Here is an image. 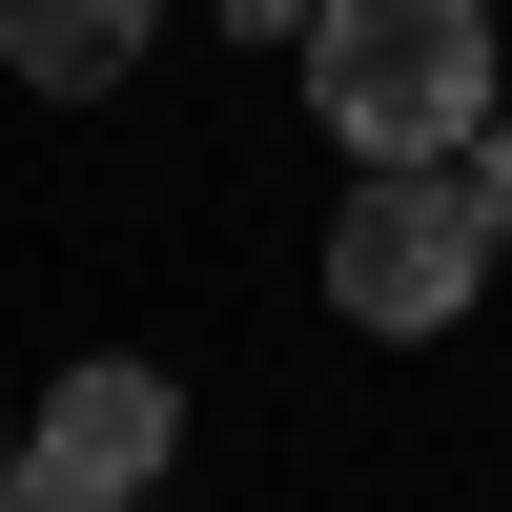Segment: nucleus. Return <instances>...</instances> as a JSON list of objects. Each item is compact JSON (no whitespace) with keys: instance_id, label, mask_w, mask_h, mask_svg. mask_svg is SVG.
<instances>
[{"instance_id":"nucleus-1","label":"nucleus","mask_w":512,"mask_h":512,"mask_svg":"<svg viewBox=\"0 0 512 512\" xmlns=\"http://www.w3.org/2000/svg\"><path fill=\"white\" fill-rule=\"evenodd\" d=\"M308 123L349 164H472V123H492V0H328L308 21Z\"/></svg>"},{"instance_id":"nucleus-2","label":"nucleus","mask_w":512,"mask_h":512,"mask_svg":"<svg viewBox=\"0 0 512 512\" xmlns=\"http://www.w3.org/2000/svg\"><path fill=\"white\" fill-rule=\"evenodd\" d=\"M472 267H492V185L472 164H349V226H328V308L349 328H451L472 308Z\"/></svg>"},{"instance_id":"nucleus-3","label":"nucleus","mask_w":512,"mask_h":512,"mask_svg":"<svg viewBox=\"0 0 512 512\" xmlns=\"http://www.w3.org/2000/svg\"><path fill=\"white\" fill-rule=\"evenodd\" d=\"M41 492H164V451H185V390H164L144 349H82L62 390H41Z\"/></svg>"},{"instance_id":"nucleus-4","label":"nucleus","mask_w":512,"mask_h":512,"mask_svg":"<svg viewBox=\"0 0 512 512\" xmlns=\"http://www.w3.org/2000/svg\"><path fill=\"white\" fill-rule=\"evenodd\" d=\"M144 21L164 0H0V62H21L41 103H103V82L144 62Z\"/></svg>"},{"instance_id":"nucleus-5","label":"nucleus","mask_w":512,"mask_h":512,"mask_svg":"<svg viewBox=\"0 0 512 512\" xmlns=\"http://www.w3.org/2000/svg\"><path fill=\"white\" fill-rule=\"evenodd\" d=\"M472 185H492V246H512V103L472 123Z\"/></svg>"},{"instance_id":"nucleus-6","label":"nucleus","mask_w":512,"mask_h":512,"mask_svg":"<svg viewBox=\"0 0 512 512\" xmlns=\"http://www.w3.org/2000/svg\"><path fill=\"white\" fill-rule=\"evenodd\" d=\"M226 21H287V41H308V21H328V0H226Z\"/></svg>"},{"instance_id":"nucleus-7","label":"nucleus","mask_w":512,"mask_h":512,"mask_svg":"<svg viewBox=\"0 0 512 512\" xmlns=\"http://www.w3.org/2000/svg\"><path fill=\"white\" fill-rule=\"evenodd\" d=\"M21 512H144V492H21Z\"/></svg>"}]
</instances>
